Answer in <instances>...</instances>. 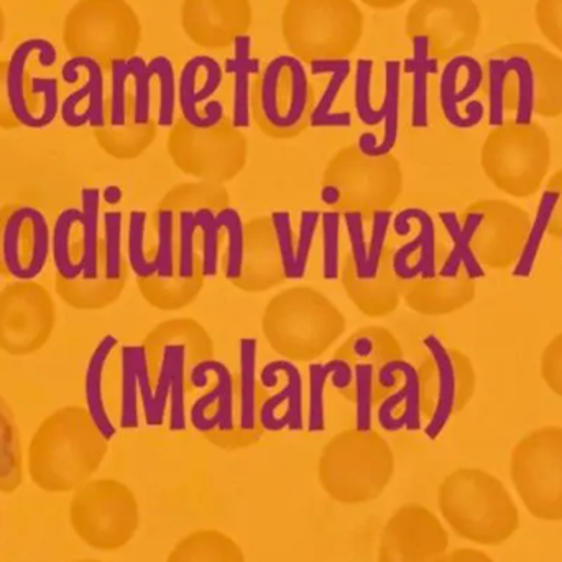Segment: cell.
<instances>
[{
  "instance_id": "cell-49",
  "label": "cell",
  "mask_w": 562,
  "mask_h": 562,
  "mask_svg": "<svg viewBox=\"0 0 562 562\" xmlns=\"http://www.w3.org/2000/svg\"><path fill=\"white\" fill-rule=\"evenodd\" d=\"M439 562H495L485 551L474 550V548H459V550L449 551Z\"/></svg>"
},
{
  "instance_id": "cell-31",
  "label": "cell",
  "mask_w": 562,
  "mask_h": 562,
  "mask_svg": "<svg viewBox=\"0 0 562 562\" xmlns=\"http://www.w3.org/2000/svg\"><path fill=\"white\" fill-rule=\"evenodd\" d=\"M217 220L227 233L226 279L237 281L243 277L246 262V229L243 216L236 207H224L217 213Z\"/></svg>"
},
{
  "instance_id": "cell-54",
  "label": "cell",
  "mask_w": 562,
  "mask_h": 562,
  "mask_svg": "<svg viewBox=\"0 0 562 562\" xmlns=\"http://www.w3.org/2000/svg\"><path fill=\"white\" fill-rule=\"evenodd\" d=\"M122 198H124V194H122V190L119 187H108L105 188L104 193H102V200L109 204H119L121 203Z\"/></svg>"
},
{
  "instance_id": "cell-56",
  "label": "cell",
  "mask_w": 562,
  "mask_h": 562,
  "mask_svg": "<svg viewBox=\"0 0 562 562\" xmlns=\"http://www.w3.org/2000/svg\"><path fill=\"white\" fill-rule=\"evenodd\" d=\"M76 562H105V561H101V560H79V561H76Z\"/></svg>"
},
{
  "instance_id": "cell-25",
  "label": "cell",
  "mask_w": 562,
  "mask_h": 562,
  "mask_svg": "<svg viewBox=\"0 0 562 562\" xmlns=\"http://www.w3.org/2000/svg\"><path fill=\"white\" fill-rule=\"evenodd\" d=\"M167 562H247L236 540L220 530H196L178 541Z\"/></svg>"
},
{
  "instance_id": "cell-51",
  "label": "cell",
  "mask_w": 562,
  "mask_h": 562,
  "mask_svg": "<svg viewBox=\"0 0 562 562\" xmlns=\"http://www.w3.org/2000/svg\"><path fill=\"white\" fill-rule=\"evenodd\" d=\"M360 2L373 10H395L405 5L408 0H360Z\"/></svg>"
},
{
  "instance_id": "cell-30",
  "label": "cell",
  "mask_w": 562,
  "mask_h": 562,
  "mask_svg": "<svg viewBox=\"0 0 562 562\" xmlns=\"http://www.w3.org/2000/svg\"><path fill=\"white\" fill-rule=\"evenodd\" d=\"M138 344L119 347L121 360V425L135 428L138 425Z\"/></svg>"
},
{
  "instance_id": "cell-3",
  "label": "cell",
  "mask_w": 562,
  "mask_h": 562,
  "mask_svg": "<svg viewBox=\"0 0 562 562\" xmlns=\"http://www.w3.org/2000/svg\"><path fill=\"white\" fill-rule=\"evenodd\" d=\"M497 104L512 115H562V58L538 43H508L485 59Z\"/></svg>"
},
{
  "instance_id": "cell-36",
  "label": "cell",
  "mask_w": 562,
  "mask_h": 562,
  "mask_svg": "<svg viewBox=\"0 0 562 562\" xmlns=\"http://www.w3.org/2000/svg\"><path fill=\"white\" fill-rule=\"evenodd\" d=\"M196 214L198 229L203 234V276L214 279L220 272V234L221 226L217 214L211 207H200Z\"/></svg>"
},
{
  "instance_id": "cell-57",
  "label": "cell",
  "mask_w": 562,
  "mask_h": 562,
  "mask_svg": "<svg viewBox=\"0 0 562 562\" xmlns=\"http://www.w3.org/2000/svg\"><path fill=\"white\" fill-rule=\"evenodd\" d=\"M0 525H2V510H0Z\"/></svg>"
},
{
  "instance_id": "cell-42",
  "label": "cell",
  "mask_w": 562,
  "mask_h": 562,
  "mask_svg": "<svg viewBox=\"0 0 562 562\" xmlns=\"http://www.w3.org/2000/svg\"><path fill=\"white\" fill-rule=\"evenodd\" d=\"M344 223H346L347 236H349L350 256H352L357 279L360 281H369V276H367L369 246H367L366 243L362 213H359V211H347V213L344 214Z\"/></svg>"
},
{
  "instance_id": "cell-35",
  "label": "cell",
  "mask_w": 562,
  "mask_h": 562,
  "mask_svg": "<svg viewBox=\"0 0 562 562\" xmlns=\"http://www.w3.org/2000/svg\"><path fill=\"white\" fill-rule=\"evenodd\" d=\"M340 221L342 216L337 211H324L321 214L323 227V279L337 281L340 276Z\"/></svg>"
},
{
  "instance_id": "cell-53",
  "label": "cell",
  "mask_w": 562,
  "mask_h": 562,
  "mask_svg": "<svg viewBox=\"0 0 562 562\" xmlns=\"http://www.w3.org/2000/svg\"><path fill=\"white\" fill-rule=\"evenodd\" d=\"M340 198H342V193H340L339 188L333 187H324L321 190V201L327 206H334V204H339Z\"/></svg>"
},
{
  "instance_id": "cell-11",
  "label": "cell",
  "mask_w": 562,
  "mask_h": 562,
  "mask_svg": "<svg viewBox=\"0 0 562 562\" xmlns=\"http://www.w3.org/2000/svg\"><path fill=\"white\" fill-rule=\"evenodd\" d=\"M314 88L306 63L293 55L270 59L252 88L254 112L266 131L293 135L313 114Z\"/></svg>"
},
{
  "instance_id": "cell-1",
  "label": "cell",
  "mask_w": 562,
  "mask_h": 562,
  "mask_svg": "<svg viewBox=\"0 0 562 562\" xmlns=\"http://www.w3.org/2000/svg\"><path fill=\"white\" fill-rule=\"evenodd\" d=\"M109 439L86 406L68 405L40 423L26 449V474L46 494H72L99 471Z\"/></svg>"
},
{
  "instance_id": "cell-39",
  "label": "cell",
  "mask_w": 562,
  "mask_h": 562,
  "mask_svg": "<svg viewBox=\"0 0 562 562\" xmlns=\"http://www.w3.org/2000/svg\"><path fill=\"white\" fill-rule=\"evenodd\" d=\"M310 373V429L323 431L324 429V396H326V382L333 373L330 362H313L307 367Z\"/></svg>"
},
{
  "instance_id": "cell-24",
  "label": "cell",
  "mask_w": 562,
  "mask_h": 562,
  "mask_svg": "<svg viewBox=\"0 0 562 562\" xmlns=\"http://www.w3.org/2000/svg\"><path fill=\"white\" fill-rule=\"evenodd\" d=\"M119 349V339L114 334H105L89 356L85 372L86 409L102 435L111 439L114 436V425L108 409V369L112 356Z\"/></svg>"
},
{
  "instance_id": "cell-12",
  "label": "cell",
  "mask_w": 562,
  "mask_h": 562,
  "mask_svg": "<svg viewBox=\"0 0 562 562\" xmlns=\"http://www.w3.org/2000/svg\"><path fill=\"white\" fill-rule=\"evenodd\" d=\"M102 191L82 188L79 206L59 211L52 226V260L56 276L95 281L101 272Z\"/></svg>"
},
{
  "instance_id": "cell-28",
  "label": "cell",
  "mask_w": 562,
  "mask_h": 562,
  "mask_svg": "<svg viewBox=\"0 0 562 562\" xmlns=\"http://www.w3.org/2000/svg\"><path fill=\"white\" fill-rule=\"evenodd\" d=\"M135 108V98H134ZM134 108H132L131 121L124 128H112L109 125L94 128V137L98 140L99 147L105 154L112 155L115 158H127L132 155L138 154L140 148L144 147L145 142L151 138L154 134V124L138 125L135 121Z\"/></svg>"
},
{
  "instance_id": "cell-55",
  "label": "cell",
  "mask_w": 562,
  "mask_h": 562,
  "mask_svg": "<svg viewBox=\"0 0 562 562\" xmlns=\"http://www.w3.org/2000/svg\"><path fill=\"white\" fill-rule=\"evenodd\" d=\"M3 36H5V13H3V9L0 7V45H2Z\"/></svg>"
},
{
  "instance_id": "cell-14",
  "label": "cell",
  "mask_w": 562,
  "mask_h": 562,
  "mask_svg": "<svg viewBox=\"0 0 562 562\" xmlns=\"http://www.w3.org/2000/svg\"><path fill=\"white\" fill-rule=\"evenodd\" d=\"M56 306L38 281H12L0 290V350L12 357L38 352L52 339Z\"/></svg>"
},
{
  "instance_id": "cell-5",
  "label": "cell",
  "mask_w": 562,
  "mask_h": 562,
  "mask_svg": "<svg viewBox=\"0 0 562 562\" xmlns=\"http://www.w3.org/2000/svg\"><path fill=\"white\" fill-rule=\"evenodd\" d=\"M366 15L356 0H286L281 36L303 63L344 59L359 48Z\"/></svg>"
},
{
  "instance_id": "cell-38",
  "label": "cell",
  "mask_w": 562,
  "mask_h": 562,
  "mask_svg": "<svg viewBox=\"0 0 562 562\" xmlns=\"http://www.w3.org/2000/svg\"><path fill=\"white\" fill-rule=\"evenodd\" d=\"M272 226L276 231L277 247H279L284 279L294 280V276H296V246H294L291 214L283 210L273 211Z\"/></svg>"
},
{
  "instance_id": "cell-46",
  "label": "cell",
  "mask_w": 562,
  "mask_h": 562,
  "mask_svg": "<svg viewBox=\"0 0 562 562\" xmlns=\"http://www.w3.org/2000/svg\"><path fill=\"white\" fill-rule=\"evenodd\" d=\"M540 373L548 389L562 398V333L557 334L544 347Z\"/></svg>"
},
{
  "instance_id": "cell-26",
  "label": "cell",
  "mask_w": 562,
  "mask_h": 562,
  "mask_svg": "<svg viewBox=\"0 0 562 562\" xmlns=\"http://www.w3.org/2000/svg\"><path fill=\"white\" fill-rule=\"evenodd\" d=\"M25 479L22 439L15 413L0 392V494H15Z\"/></svg>"
},
{
  "instance_id": "cell-29",
  "label": "cell",
  "mask_w": 562,
  "mask_h": 562,
  "mask_svg": "<svg viewBox=\"0 0 562 562\" xmlns=\"http://www.w3.org/2000/svg\"><path fill=\"white\" fill-rule=\"evenodd\" d=\"M170 372V425L171 429L187 428V408H184V367H187V346L180 342L167 344L161 356Z\"/></svg>"
},
{
  "instance_id": "cell-58",
  "label": "cell",
  "mask_w": 562,
  "mask_h": 562,
  "mask_svg": "<svg viewBox=\"0 0 562 562\" xmlns=\"http://www.w3.org/2000/svg\"><path fill=\"white\" fill-rule=\"evenodd\" d=\"M0 269H2V266H0Z\"/></svg>"
},
{
  "instance_id": "cell-45",
  "label": "cell",
  "mask_w": 562,
  "mask_h": 562,
  "mask_svg": "<svg viewBox=\"0 0 562 562\" xmlns=\"http://www.w3.org/2000/svg\"><path fill=\"white\" fill-rule=\"evenodd\" d=\"M535 19L544 38L562 52V0H537Z\"/></svg>"
},
{
  "instance_id": "cell-17",
  "label": "cell",
  "mask_w": 562,
  "mask_h": 562,
  "mask_svg": "<svg viewBox=\"0 0 562 562\" xmlns=\"http://www.w3.org/2000/svg\"><path fill=\"white\" fill-rule=\"evenodd\" d=\"M124 217L121 211H108L102 216L101 272L95 281H69L55 276V291L63 303L72 310H102L119 296L124 283L122 252Z\"/></svg>"
},
{
  "instance_id": "cell-43",
  "label": "cell",
  "mask_w": 562,
  "mask_h": 562,
  "mask_svg": "<svg viewBox=\"0 0 562 562\" xmlns=\"http://www.w3.org/2000/svg\"><path fill=\"white\" fill-rule=\"evenodd\" d=\"M321 214L317 210H304L300 214V229L296 240V276L294 280H303L307 272L311 250H313L314 237L321 223Z\"/></svg>"
},
{
  "instance_id": "cell-41",
  "label": "cell",
  "mask_w": 562,
  "mask_h": 562,
  "mask_svg": "<svg viewBox=\"0 0 562 562\" xmlns=\"http://www.w3.org/2000/svg\"><path fill=\"white\" fill-rule=\"evenodd\" d=\"M544 227L554 239H562V168L551 175L541 200Z\"/></svg>"
},
{
  "instance_id": "cell-2",
  "label": "cell",
  "mask_w": 562,
  "mask_h": 562,
  "mask_svg": "<svg viewBox=\"0 0 562 562\" xmlns=\"http://www.w3.org/2000/svg\"><path fill=\"white\" fill-rule=\"evenodd\" d=\"M438 507L462 540L501 547L520 528V512L504 482L482 469L451 472L439 485Z\"/></svg>"
},
{
  "instance_id": "cell-21",
  "label": "cell",
  "mask_w": 562,
  "mask_h": 562,
  "mask_svg": "<svg viewBox=\"0 0 562 562\" xmlns=\"http://www.w3.org/2000/svg\"><path fill=\"white\" fill-rule=\"evenodd\" d=\"M216 376V386L200 396L191 408V423L201 432L220 428L229 432L234 428V380L229 367L221 360H201L190 370V383L204 390L210 385V375Z\"/></svg>"
},
{
  "instance_id": "cell-23",
  "label": "cell",
  "mask_w": 562,
  "mask_h": 562,
  "mask_svg": "<svg viewBox=\"0 0 562 562\" xmlns=\"http://www.w3.org/2000/svg\"><path fill=\"white\" fill-rule=\"evenodd\" d=\"M263 369L269 372L283 373L286 386L272 398L263 402L260 409V425L266 431H281L290 426L293 431L303 428V375L290 360H273Z\"/></svg>"
},
{
  "instance_id": "cell-33",
  "label": "cell",
  "mask_w": 562,
  "mask_h": 562,
  "mask_svg": "<svg viewBox=\"0 0 562 562\" xmlns=\"http://www.w3.org/2000/svg\"><path fill=\"white\" fill-rule=\"evenodd\" d=\"M175 216L173 210L158 211L157 214V254H155L154 262L157 279L168 281L175 277Z\"/></svg>"
},
{
  "instance_id": "cell-40",
  "label": "cell",
  "mask_w": 562,
  "mask_h": 562,
  "mask_svg": "<svg viewBox=\"0 0 562 562\" xmlns=\"http://www.w3.org/2000/svg\"><path fill=\"white\" fill-rule=\"evenodd\" d=\"M180 227V254H178V277L180 280H190L194 276V236L198 224L194 211L183 210L178 216Z\"/></svg>"
},
{
  "instance_id": "cell-34",
  "label": "cell",
  "mask_w": 562,
  "mask_h": 562,
  "mask_svg": "<svg viewBox=\"0 0 562 562\" xmlns=\"http://www.w3.org/2000/svg\"><path fill=\"white\" fill-rule=\"evenodd\" d=\"M382 369L390 373H402L403 380H405L403 389L406 392V408L403 418L409 429L419 428V423H422V376H419L418 370L406 360H390Z\"/></svg>"
},
{
  "instance_id": "cell-27",
  "label": "cell",
  "mask_w": 562,
  "mask_h": 562,
  "mask_svg": "<svg viewBox=\"0 0 562 562\" xmlns=\"http://www.w3.org/2000/svg\"><path fill=\"white\" fill-rule=\"evenodd\" d=\"M257 360L259 340L256 337H243L239 340V425L243 431L256 428Z\"/></svg>"
},
{
  "instance_id": "cell-10",
  "label": "cell",
  "mask_w": 562,
  "mask_h": 562,
  "mask_svg": "<svg viewBox=\"0 0 562 562\" xmlns=\"http://www.w3.org/2000/svg\"><path fill=\"white\" fill-rule=\"evenodd\" d=\"M510 479L531 517L562 521V426H541L515 445Z\"/></svg>"
},
{
  "instance_id": "cell-6",
  "label": "cell",
  "mask_w": 562,
  "mask_h": 562,
  "mask_svg": "<svg viewBox=\"0 0 562 562\" xmlns=\"http://www.w3.org/2000/svg\"><path fill=\"white\" fill-rule=\"evenodd\" d=\"M553 150L543 125L507 121L488 132L481 150L485 178L507 196L527 200L543 188Z\"/></svg>"
},
{
  "instance_id": "cell-4",
  "label": "cell",
  "mask_w": 562,
  "mask_h": 562,
  "mask_svg": "<svg viewBox=\"0 0 562 562\" xmlns=\"http://www.w3.org/2000/svg\"><path fill=\"white\" fill-rule=\"evenodd\" d=\"M458 249L451 254L439 276L454 277L464 256L491 270H508L518 262L531 234L528 211L507 200H481L458 217H445Z\"/></svg>"
},
{
  "instance_id": "cell-32",
  "label": "cell",
  "mask_w": 562,
  "mask_h": 562,
  "mask_svg": "<svg viewBox=\"0 0 562 562\" xmlns=\"http://www.w3.org/2000/svg\"><path fill=\"white\" fill-rule=\"evenodd\" d=\"M148 216L145 211L134 210L128 216L127 226V262L132 273L138 280H150L157 277L154 262L148 259L145 250Z\"/></svg>"
},
{
  "instance_id": "cell-18",
  "label": "cell",
  "mask_w": 562,
  "mask_h": 562,
  "mask_svg": "<svg viewBox=\"0 0 562 562\" xmlns=\"http://www.w3.org/2000/svg\"><path fill=\"white\" fill-rule=\"evenodd\" d=\"M180 23L198 48L223 52L250 32L254 7L250 0H183Z\"/></svg>"
},
{
  "instance_id": "cell-16",
  "label": "cell",
  "mask_w": 562,
  "mask_h": 562,
  "mask_svg": "<svg viewBox=\"0 0 562 562\" xmlns=\"http://www.w3.org/2000/svg\"><path fill=\"white\" fill-rule=\"evenodd\" d=\"M448 548V531L435 512L406 504L386 520L376 562H439Z\"/></svg>"
},
{
  "instance_id": "cell-22",
  "label": "cell",
  "mask_w": 562,
  "mask_h": 562,
  "mask_svg": "<svg viewBox=\"0 0 562 562\" xmlns=\"http://www.w3.org/2000/svg\"><path fill=\"white\" fill-rule=\"evenodd\" d=\"M412 221L419 224V234L396 250L392 260L393 273L396 279L403 281H412L416 277H422L425 281L435 280L438 277L435 257V224L429 214L416 210V207L403 210L393 220V231L396 236H408V226Z\"/></svg>"
},
{
  "instance_id": "cell-7",
  "label": "cell",
  "mask_w": 562,
  "mask_h": 562,
  "mask_svg": "<svg viewBox=\"0 0 562 562\" xmlns=\"http://www.w3.org/2000/svg\"><path fill=\"white\" fill-rule=\"evenodd\" d=\"M140 16L127 0H78L63 23V46L71 58L92 59L104 71L137 55Z\"/></svg>"
},
{
  "instance_id": "cell-37",
  "label": "cell",
  "mask_w": 562,
  "mask_h": 562,
  "mask_svg": "<svg viewBox=\"0 0 562 562\" xmlns=\"http://www.w3.org/2000/svg\"><path fill=\"white\" fill-rule=\"evenodd\" d=\"M373 370L372 363L360 362L353 367L356 383V429L359 432L372 431L373 412Z\"/></svg>"
},
{
  "instance_id": "cell-20",
  "label": "cell",
  "mask_w": 562,
  "mask_h": 562,
  "mask_svg": "<svg viewBox=\"0 0 562 562\" xmlns=\"http://www.w3.org/2000/svg\"><path fill=\"white\" fill-rule=\"evenodd\" d=\"M48 121V101L33 85L30 69L20 63L0 59V128H35Z\"/></svg>"
},
{
  "instance_id": "cell-9",
  "label": "cell",
  "mask_w": 562,
  "mask_h": 562,
  "mask_svg": "<svg viewBox=\"0 0 562 562\" xmlns=\"http://www.w3.org/2000/svg\"><path fill=\"white\" fill-rule=\"evenodd\" d=\"M69 527L79 541L101 553L124 550L140 527V505L117 479H91L72 492Z\"/></svg>"
},
{
  "instance_id": "cell-52",
  "label": "cell",
  "mask_w": 562,
  "mask_h": 562,
  "mask_svg": "<svg viewBox=\"0 0 562 562\" xmlns=\"http://www.w3.org/2000/svg\"><path fill=\"white\" fill-rule=\"evenodd\" d=\"M373 339L370 337H359V339L353 342V353L360 359H367V357L372 356L373 353Z\"/></svg>"
},
{
  "instance_id": "cell-8",
  "label": "cell",
  "mask_w": 562,
  "mask_h": 562,
  "mask_svg": "<svg viewBox=\"0 0 562 562\" xmlns=\"http://www.w3.org/2000/svg\"><path fill=\"white\" fill-rule=\"evenodd\" d=\"M395 464L389 446L372 431L334 439L319 459L321 487L330 501L363 505L389 487Z\"/></svg>"
},
{
  "instance_id": "cell-48",
  "label": "cell",
  "mask_w": 562,
  "mask_h": 562,
  "mask_svg": "<svg viewBox=\"0 0 562 562\" xmlns=\"http://www.w3.org/2000/svg\"><path fill=\"white\" fill-rule=\"evenodd\" d=\"M406 392L405 389L396 390L393 395H390L389 398L383 400L382 405L379 408V423L383 429L386 431H396V429L402 428L405 425V418H393V412H395L396 406L400 403H405Z\"/></svg>"
},
{
  "instance_id": "cell-13",
  "label": "cell",
  "mask_w": 562,
  "mask_h": 562,
  "mask_svg": "<svg viewBox=\"0 0 562 562\" xmlns=\"http://www.w3.org/2000/svg\"><path fill=\"white\" fill-rule=\"evenodd\" d=\"M481 29V10L474 0H416L405 16L406 36L438 63L471 53Z\"/></svg>"
},
{
  "instance_id": "cell-50",
  "label": "cell",
  "mask_w": 562,
  "mask_h": 562,
  "mask_svg": "<svg viewBox=\"0 0 562 562\" xmlns=\"http://www.w3.org/2000/svg\"><path fill=\"white\" fill-rule=\"evenodd\" d=\"M330 366H333V373H330V380H333V385L336 386L337 390L347 389L350 383L353 382V369L349 366V362L346 360H330Z\"/></svg>"
},
{
  "instance_id": "cell-47",
  "label": "cell",
  "mask_w": 562,
  "mask_h": 562,
  "mask_svg": "<svg viewBox=\"0 0 562 562\" xmlns=\"http://www.w3.org/2000/svg\"><path fill=\"white\" fill-rule=\"evenodd\" d=\"M137 379L138 396L144 406L145 418L148 425L155 426V395L151 385L150 362H148V349L138 344L137 352Z\"/></svg>"
},
{
  "instance_id": "cell-19",
  "label": "cell",
  "mask_w": 562,
  "mask_h": 562,
  "mask_svg": "<svg viewBox=\"0 0 562 562\" xmlns=\"http://www.w3.org/2000/svg\"><path fill=\"white\" fill-rule=\"evenodd\" d=\"M425 347L431 356V372L435 376V395L426 432L436 436L452 415L461 412L471 402L477 379L469 357L449 349L438 337H426Z\"/></svg>"
},
{
  "instance_id": "cell-15",
  "label": "cell",
  "mask_w": 562,
  "mask_h": 562,
  "mask_svg": "<svg viewBox=\"0 0 562 562\" xmlns=\"http://www.w3.org/2000/svg\"><path fill=\"white\" fill-rule=\"evenodd\" d=\"M52 259V224L29 203L10 207L0 220V266L13 281H33Z\"/></svg>"
},
{
  "instance_id": "cell-44",
  "label": "cell",
  "mask_w": 562,
  "mask_h": 562,
  "mask_svg": "<svg viewBox=\"0 0 562 562\" xmlns=\"http://www.w3.org/2000/svg\"><path fill=\"white\" fill-rule=\"evenodd\" d=\"M393 214L386 210H376L372 217V234H370L369 257H367V276L369 281L379 277L380 263H382L383 249L389 237L390 224Z\"/></svg>"
}]
</instances>
